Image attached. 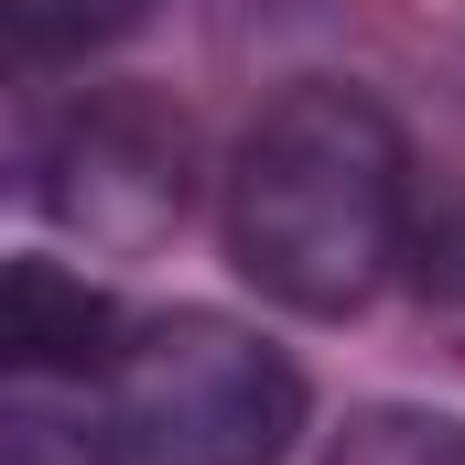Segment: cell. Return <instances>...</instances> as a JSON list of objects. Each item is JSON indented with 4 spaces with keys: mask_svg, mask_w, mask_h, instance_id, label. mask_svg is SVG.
<instances>
[{
    "mask_svg": "<svg viewBox=\"0 0 465 465\" xmlns=\"http://www.w3.org/2000/svg\"><path fill=\"white\" fill-rule=\"evenodd\" d=\"M217 238L260 303L303 325L368 314L411 260V130L357 76H292L228 141Z\"/></svg>",
    "mask_w": 465,
    "mask_h": 465,
    "instance_id": "cell-1",
    "label": "cell"
},
{
    "mask_svg": "<svg viewBox=\"0 0 465 465\" xmlns=\"http://www.w3.org/2000/svg\"><path fill=\"white\" fill-rule=\"evenodd\" d=\"M119 465H282L303 444V368L238 314H141L98 379Z\"/></svg>",
    "mask_w": 465,
    "mask_h": 465,
    "instance_id": "cell-2",
    "label": "cell"
},
{
    "mask_svg": "<svg viewBox=\"0 0 465 465\" xmlns=\"http://www.w3.org/2000/svg\"><path fill=\"white\" fill-rule=\"evenodd\" d=\"M22 206L98 260H141L195 206V130L152 87H76L22 130Z\"/></svg>",
    "mask_w": 465,
    "mask_h": 465,
    "instance_id": "cell-3",
    "label": "cell"
},
{
    "mask_svg": "<svg viewBox=\"0 0 465 465\" xmlns=\"http://www.w3.org/2000/svg\"><path fill=\"white\" fill-rule=\"evenodd\" d=\"M119 336H130V314L87 271H65L54 249H22L11 260V282H0V357H11L22 390H44V379H87L98 390Z\"/></svg>",
    "mask_w": 465,
    "mask_h": 465,
    "instance_id": "cell-4",
    "label": "cell"
},
{
    "mask_svg": "<svg viewBox=\"0 0 465 465\" xmlns=\"http://www.w3.org/2000/svg\"><path fill=\"white\" fill-rule=\"evenodd\" d=\"M325 465H465V411L433 401H357L325 433Z\"/></svg>",
    "mask_w": 465,
    "mask_h": 465,
    "instance_id": "cell-5",
    "label": "cell"
},
{
    "mask_svg": "<svg viewBox=\"0 0 465 465\" xmlns=\"http://www.w3.org/2000/svg\"><path fill=\"white\" fill-rule=\"evenodd\" d=\"M152 0H0V33L22 65H65V54H98L141 22Z\"/></svg>",
    "mask_w": 465,
    "mask_h": 465,
    "instance_id": "cell-6",
    "label": "cell"
},
{
    "mask_svg": "<svg viewBox=\"0 0 465 465\" xmlns=\"http://www.w3.org/2000/svg\"><path fill=\"white\" fill-rule=\"evenodd\" d=\"M0 465H119V444H109V422H65L22 390L0 411Z\"/></svg>",
    "mask_w": 465,
    "mask_h": 465,
    "instance_id": "cell-7",
    "label": "cell"
}]
</instances>
